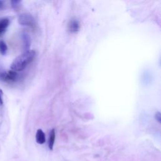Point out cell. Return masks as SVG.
<instances>
[{
    "instance_id": "cell-1",
    "label": "cell",
    "mask_w": 161,
    "mask_h": 161,
    "mask_svg": "<svg viewBox=\"0 0 161 161\" xmlns=\"http://www.w3.org/2000/svg\"><path fill=\"white\" fill-rule=\"evenodd\" d=\"M35 56L34 50H28L17 57L11 64L10 68L15 72L21 71L25 69L33 60Z\"/></svg>"
},
{
    "instance_id": "cell-2",
    "label": "cell",
    "mask_w": 161,
    "mask_h": 161,
    "mask_svg": "<svg viewBox=\"0 0 161 161\" xmlns=\"http://www.w3.org/2000/svg\"><path fill=\"white\" fill-rule=\"evenodd\" d=\"M18 23L23 26H35V19L29 13H23L18 17Z\"/></svg>"
},
{
    "instance_id": "cell-3",
    "label": "cell",
    "mask_w": 161,
    "mask_h": 161,
    "mask_svg": "<svg viewBox=\"0 0 161 161\" xmlns=\"http://www.w3.org/2000/svg\"><path fill=\"white\" fill-rule=\"evenodd\" d=\"M80 28V24L76 19H71L68 23V30L71 33H76Z\"/></svg>"
},
{
    "instance_id": "cell-4",
    "label": "cell",
    "mask_w": 161,
    "mask_h": 161,
    "mask_svg": "<svg viewBox=\"0 0 161 161\" xmlns=\"http://www.w3.org/2000/svg\"><path fill=\"white\" fill-rule=\"evenodd\" d=\"M36 142L39 144H44L45 142V135L41 129H39L37 131Z\"/></svg>"
},
{
    "instance_id": "cell-5",
    "label": "cell",
    "mask_w": 161,
    "mask_h": 161,
    "mask_svg": "<svg viewBox=\"0 0 161 161\" xmlns=\"http://www.w3.org/2000/svg\"><path fill=\"white\" fill-rule=\"evenodd\" d=\"M22 39H23V47L25 52L29 50L28 49H29L30 44H31V40H30L29 35L27 34V33H23V35H22Z\"/></svg>"
},
{
    "instance_id": "cell-6",
    "label": "cell",
    "mask_w": 161,
    "mask_h": 161,
    "mask_svg": "<svg viewBox=\"0 0 161 161\" xmlns=\"http://www.w3.org/2000/svg\"><path fill=\"white\" fill-rule=\"evenodd\" d=\"M55 131L54 129H52V130L50 131L49 138V149L51 150L53 149L54 142H55Z\"/></svg>"
},
{
    "instance_id": "cell-7",
    "label": "cell",
    "mask_w": 161,
    "mask_h": 161,
    "mask_svg": "<svg viewBox=\"0 0 161 161\" xmlns=\"http://www.w3.org/2000/svg\"><path fill=\"white\" fill-rule=\"evenodd\" d=\"M9 21L7 18H0V33H1L8 27Z\"/></svg>"
},
{
    "instance_id": "cell-8",
    "label": "cell",
    "mask_w": 161,
    "mask_h": 161,
    "mask_svg": "<svg viewBox=\"0 0 161 161\" xmlns=\"http://www.w3.org/2000/svg\"><path fill=\"white\" fill-rule=\"evenodd\" d=\"M7 52V46L3 41H0V53L1 55H5Z\"/></svg>"
},
{
    "instance_id": "cell-9",
    "label": "cell",
    "mask_w": 161,
    "mask_h": 161,
    "mask_svg": "<svg viewBox=\"0 0 161 161\" xmlns=\"http://www.w3.org/2000/svg\"><path fill=\"white\" fill-rule=\"evenodd\" d=\"M21 3V1H11V4H12V7L13 8H17V7L19 6V4Z\"/></svg>"
},
{
    "instance_id": "cell-10",
    "label": "cell",
    "mask_w": 161,
    "mask_h": 161,
    "mask_svg": "<svg viewBox=\"0 0 161 161\" xmlns=\"http://www.w3.org/2000/svg\"><path fill=\"white\" fill-rule=\"evenodd\" d=\"M155 118L156 119V120L159 123H160V113L159 112H157V113L155 114Z\"/></svg>"
},
{
    "instance_id": "cell-11",
    "label": "cell",
    "mask_w": 161,
    "mask_h": 161,
    "mask_svg": "<svg viewBox=\"0 0 161 161\" xmlns=\"http://www.w3.org/2000/svg\"><path fill=\"white\" fill-rule=\"evenodd\" d=\"M3 6H4V2L2 1H0V9L3 8Z\"/></svg>"
},
{
    "instance_id": "cell-12",
    "label": "cell",
    "mask_w": 161,
    "mask_h": 161,
    "mask_svg": "<svg viewBox=\"0 0 161 161\" xmlns=\"http://www.w3.org/2000/svg\"><path fill=\"white\" fill-rule=\"evenodd\" d=\"M3 105V100H2V99L1 98V97H0V105Z\"/></svg>"
}]
</instances>
